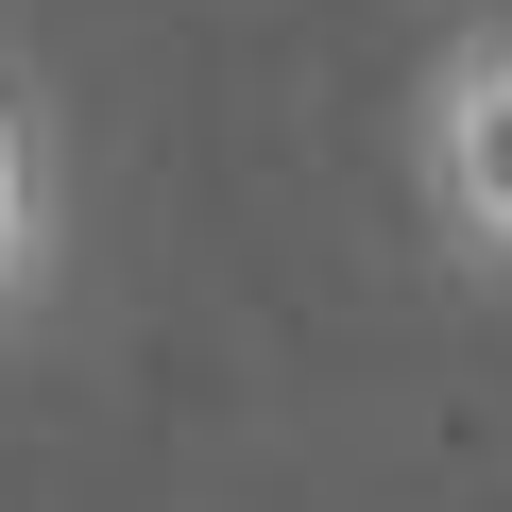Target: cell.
I'll return each instance as SVG.
<instances>
[{"instance_id": "6da1fadb", "label": "cell", "mask_w": 512, "mask_h": 512, "mask_svg": "<svg viewBox=\"0 0 512 512\" xmlns=\"http://www.w3.org/2000/svg\"><path fill=\"white\" fill-rule=\"evenodd\" d=\"M410 188L461 274H512V35H461L410 103Z\"/></svg>"}, {"instance_id": "7a4b0ae2", "label": "cell", "mask_w": 512, "mask_h": 512, "mask_svg": "<svg viewBox=\"0 0 512 512\" xmlns=\"http://www.w3.org/2000/svg\"><path fill=\"white\" fill-rule=\"evenodd\" d=\"M35 256H52V171H35V120L0 103V308L35 291Z\"/></svg>"}]
</instances>
